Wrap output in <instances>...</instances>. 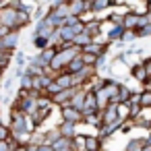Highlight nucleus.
Returning a JSON list of instances; mask_svg holds the SVG:
<instances>
[{"instance_id":"nucleus-1","label":"nucleus","mask_w":151,"mask_h":151,"mask_svg":"<svg viewBox=\"0 0 151 151\" xmlns=\"http://www.w3.org/2000/svg\"><path fill=\"white\" fill-rule=\"evenodd\" d=\"M0 25L6 31H19L17 29V11L9 2H0Z\"/></svg>"},{"instance_id":"nucleus-2","label":"nucleus","mask_w":151,"mask_h":151,"mask_svg":"<svg viewBox=\"0 0 151 151\" xmlns=\"http://www.w3.org/2000/svg\"><path fill=\"white\" fill-rule=\"evenodd\" d=\"M19 42H21L19 31H9V33H4L2 37H0V52H4V54H15Z\"/></svg>"},{"instance_id":"nucleus-3","label":"nucleus","mask_w":151,"mask_h":151,"mask_svg":"<svg viewBox=\"0 0 151 151\" xmlns=\"http://www.w3.org/2000/svg\"><path fill=\"white\" fill-rule=\"evenodd\" d=\"M99 112V106H97V95H95V91H91V89H87V93H85V104H83V116H89V114H97Z\"/></svg>"},{"instance_id":"nucleus-4","label":"nucleus","mask_w":151,"mask_h":151,"mask_svg":"<svg viewBox=\"0 0 151 151\" xmlns=\"http://www.w3.org/2000/svg\"><path fill=\"white\" fill-rule=\"evenodd\" d=\"M60 116H62V122H70V124H77V126L83 122V114H81L79 110L70 108V106L60 108Z\"/></svg>"},{"instance_id":"nucleus-5","label":"nucleus","mask_w":151,"mask_h":151,"mask_svg":"<svg viewBox=\"0 0 151 151\" xmlns=\"http://www.w3.org/2000/svg\"><path fill=\"white\" fill-rule=\"evenodd\" d=\"M126 122H120V120H116L114 124H101L99 128H97V137L101 139V141H106V139H110L114 132H120V128L124 126Z\"/></svg>"},{"instance_id":"nucleus-6","label":"nucleus","mask_w":151,"mask_h":151,"mask_svg":"<svg viewBox=\"0 0 151 151\" xmlns=\"http://www.w3.org/2000/svg\"><path fill=\"white\" fill-rule=\"evenodd\" d=\"M130 77H134V81H139V83H147V81H149L143 60H139V62H134V64L130 66Z\"/></svg>"},{"instance_id":"nucleus-7","label":"nucleus","mask_w":151,"mask_h":151,"mask_svg":"<svg viewBox=\"0 0 151 151\" xmlns=\"http://www.w3.org/2000/svg\"><path fill=\"white\" fill-rule=\"evenodd\" d=\"M116 106H118V104H110L106 110L99 112V114H101V124H114V122L118 120V110H116Z\"/></svg>"},{"instance_id":"nucleus-8","label":"nucleus","mask_w":151,"mask_h":151,"mask_svg":"<svg viewBox=\"0 0 151 151\" xmlns=\"http://www.w3.org/2000/svg\"><path fill=\"white\" fill-rule=\"evenodd\" d=\"M85 151H104V141L97 134H85Z\"/></svg>"},{"instance_id":"nucleus-9","label":"nucleus","mask_w":151,"mask_h":151,"mask_svg":"<svg viewBox=\"0 0 151 151\" xmlns=\"http://www.w3.org/2000/svg\"><path fill=\"white\" fill-rule=\"evenodd\" d=\"M52 108H54V106H50V108H37V110H35V114L31 116L33 124H35V126H42V124L52 116Z\"/></svg>"},{"instance_id":"nucleus-10","label":"nucleus","mask_w":151,"mask_h":151,"mask_svg":"<svg viewBox=\"0 0 151 151\" xmlns=\"http://www.w3.org/2000/svg\"><path fill=\"white\" fill-rule=\"evenodd\" d=\"M54 81L58 83V87H60L62 91H66V89H75V85H73V75H68V73L54 75Z\"/></svg>"},{"instance_id":"nucleus-11","label":"nucleus","mask_w":151,"mask_h":151,"mask_svg":"<svg viewBox=\"0 0 151 151\" xmlns=\"http://www.w3.org/2000/svg\"><path fill=\"white\" fill-rule=\"evenodd\" d=\"M141 19H143V17H139V15H134V13H128V15L124 17V29H126V31H137L139 25H141Z\"/></svg>"},{"instance_id":"nucleus-12","label":"nucleus","mask_w":151,"mask_h":151,"mask_svg":"<svg viewBox=\"0 0 151 151\" xmlns=\"http://www.w3.org/2000/svg\"><path fill=\"white\" fill-rule=\"evenodd\" d=\"M58 128H60V134H62L64 139H70V141L79 134V132H77V124H70V122H60Z\"/></svg>"},{"instance_id":"nucleus-13","label":"nucleus","mask_w":151,"mask_h":151,"mask_svg":"<svg viewBox=\"0 0 151 151\" xmlns=\"http://www.w3.org/2000/svg\"><path fill=\"white\" fill-rule=\"evenodd\" d=\"M130 95H132V89H130L128 85L120 83V85H118V95H116V101H118V104H128V101H130Z\"/></svg>"},{"instance_id":"nucleus-14","label":"nucleus","mask_w":151,"mask_h":151,"mask_svg":"<svg viewBox=\"0 0 151 151\" xmlns=\"http://www.w3.org/2000/svg\"><path fill=\"white\" fill-rule=\"evenodd\" d=\"M85 93H87V89H77V91H75V95H73V99H70V108H75V110L83 112V104H85Z\"/></svg>"},{"instance_id":"nucleus-15","label":"nucleus","mask_w":151,"mask_h":151,"mask_svg":"<svg viewBox=\"0 0 151 151\" xmlns=\"http://www.w3.org/2000/svg\"><path fill=\"white\" fill-rule=\"evenodd\" d=\"M33 21V15L27 13V11H17V29H23L27 25H31Z\"/></svg>"},{"instance_id":"nucleus-16","label":"nucleus","mask_w":151,"mask_h":151,"mask_svg":"<svg viewBox=\"0 0 151 151\" xmlns=\"http://www.w3.org/2000/svg\"><path fill=\"white\" fill-rule=\"evenodd\" d=\"M83 68H85V64H83L81 56H77V58H75V60H73V62H70L66 68H64V73H68V75H73V77H75V75H79Z\"/></svg>"},{"instance_id":"nucleus-17","label":"nucleus","mask_w":151,"mask_h":151,"mask_svg":"<svg viewBox=\"0 0 151 151\" xmlns=\"http://www.w3.org/2000/svg\"><path fill=\"white\" fill-rule=\"evenodd\" d=\"M110 9H112V0H93V9H91V11H93L95 15H99L101 11L112 13Z\"/></svg>"},{"instance_id":"nucleus-18","label":"nucleus","mask_w":151,"mask_h":151,"mask_svg":"<svg viewBox=\"0 0 151 151\" xmlns=\"http://www.w3.org/2000/svg\"><path fill=\"white\" fill-rule=\"evenodd\" d=\"M31 44L35 46L37 54L44 52L46 48H50V40H48V37H42V35H33V37H31Z\"/></svg>"},{"instance_id":"nucleus-19","label":"nucleus","mask_w":151,"mask_h":151,"mask_svg":"<svg viewBox=\"0 0 151 151\" xmlns=\"http://www.w3.org/2000/svg\"><path fill=\"white\" fill-rule=\"evenodd\" d=\"M52 149H54V151H70V149H73V141H70V139L60 137V139L52 145Z\"/></svg>"},{"instance_id":"nucleus-20","label":"nucleus","mask_w":151,"mask_h":151,"mask_svg":"<svg viewBox=\"0 0 151 151\" xmlns=\"http://www.w3.org/2000/svg\"><path fill=\"white\" fill-rule=\"evenodd\" d=\"M116 110H118V120L120 122H128L130 120V108H128V104H118Z\"/></svg>"},{"instance_id":"nucleus-21","label":"nucleus","mask_w":151,"mask_h":151,"mask_svg":"<svg viewBox=\"0 0 151 151\" xmlns=\"http://www.w3.org/2000/svg\"><path fill=\"white\" fill-rule=\"evenodd\" d=\"M145 145H147V141H145V139H130L124 151H143V147H145Z\"/></svg>"},{"instance_id":"nucleus-22","label":"nucleus","mask_w":151,"mask_h":151,"mask_svg":"<svg viewBox=\"0 0 151 151\" xmlns=\"http://www.w3.org/2000/svg\"><path fill=\"white\" fill-rule=\"evenodd\" d=\"M73 44H75L77 48H81V50H83L85 46H89V44H93V37H89V35H87V33L83 31L81 35H77V37H75V42H73Z\"/></svg>"},{"instance_id":"nucleus-23","label":"nucleus","mask_w":151,"mask_h":151,"mask_svg":"<svg viewBox=\"0 0 151 151\" xmlns=\"http://www.w3.org/2000/svg\"><path fill=\"white\" fill-rule=\"evenodd\" d=\"M13 60H15V66H17V68H25V66L29 64V58H27L23 52H19V50L13 54Z\"/></svg>"},{"instance_id":"nucleus-24","label":"nucleus","mask_w":151,"mask_h":151,"mask_svg":"<svg viewBox=\"0 0 151 151\" xmlns=\"http://www.w3.org/2000/svg\"><path fill=\"white\" fill-rule=\"evenodd\" d=\"M83 122H85V124H91V126H95V128H99V126H101V114L97 112V114L83 116Z\"/></svg>"},{"instance_id":"nucleus-25","label":"nucleus","mask_w":151,"mask_h":151,"mask_svg":"<svg viewBox=\"0 0 151 151\" xmlns=\"http://www.w3.org/2000/svg\"><path fill=\"white\" fill-rule=\"evenodd\" d=\"M141 108L143 110H151V89H143L141 91Z\"/></svg>"},{"instance_id":"nucleus-26","label":"nucleus","mask_w":151,"mask_h":151,"mask_svg":"<svg viewBox=\"0 0 151 151\" xmlns=\"http://www.w3.org/2000/svg\"><path fill=\"white\" fill-rule=\"evenodd\" d=\"M11 137H13V130H11V126L0 122V141H11Z\"/></svg>"},{"instance_id":"nucleus-27","label":"nucleus","mask_w":151,"mask_h":151,"mask_svg":"<svg viewBox=\"0 0 151 151\" xmlns=\"http://www.w3.org/2000/svg\"><path fill=\"white\" fill-rule=\"evenodd\" d=\"M81 60H83L85 66H93L95 68V64H97V56H93V54H83L81 52Z\"/></svg>"},{"instance_id":"nucleus-28","label":"nucleus","mask_w":151,"mask_h":151,"mask_svg":"<svg viewBox=\"0 0 151 151\" xmlns=\"http://www.w3.org/2000/svg\"><path fill=\"white\" fill-rule=\"evenodd\" d=\"M134 40H137V33H134V31H124V35H122V40H120V42L126 46L128 42H134Z\"/></svg>"},{"instance_id":"nucleus-29","label":"nucleus","mask_w":151,"mask_h":151,"mask_svg":"<svg viewBox=\"0 0 151 151\" xmlns=\"http://www.w3.org/2000/svg\"><path fill=\"white\" fill-rule=\"evenodd\" d=\"M128 104H130V106H141V91H132Z\"/></svg>"},{"instance_id":"nucleus-30","label":"nucleus","mask_w":151,"mask_h":151,"mask_svg":"<svg viewBox=\"0 0 151 151\" xmlns=\"http://www.w3.org/2000/svg\"><path fill=\"white\" fill-rule=\"evenodd\" d=\"M81 23V17H73V15H68V19H66V27H75V25H79Z\"/></svg>"},{"instance_id":"nucleus-31","label":"nucleus","mask_w":151,"mask_h":151,"mask_svg":"<svg viewBox=\"0 0 151 151\" xmlns=\"http://www.w3.org/2000/svg\"><path fill=\"white\" fill-rule=\"evenodd\" d=\"M143 64H145V70H147V77L151 79V58H147V60H143Z\"/></svg>"},{"instance_id":"nucleus-32","label":"nucleus","mask_w":151,"mask_h":151,"mask_svg":"<svg viewBox=\"0 0 151 151\" xmlns=\"http://www.w3.org/2000/svg\"><path fill=\"white\" fill-rule=\"evenodd\" d=\"M0 151H11V143L9 141H0Z\"/></svg>"},{"instance_id":"nucleus-33","label":"nucleus","mask_w":151,"mask_h":151,"mask_svg":"<svg viewBox=\"0 0 151 151\" xmlns=\"http://www.w3.org/2000/svg\"><path fill=\"white\" fill-rule=\"evenodd\" d=\"M37 151H54V149H52V145H40Z\"/></svg>"},{"instance_id":"nucleus-34","label":"nucleus","mask_w":151,"mask_h":151,"mask_svg":"<svg viewBox=\"0 0 151 151\" xmlns=\"http://www.w3.org/2000/svg\"><path fill=\"white\" fill-rule=\"evenodd\" d=\"M11 85H13V79H6V81H4V85H2V87H4V89H6V91H9V89H11Z\"/></svg>"},{"instance_id":"nucleus-35","label":"nucleus","mask_w":151,"mask_h":151,"mask_svg":"<svg viewBox=\"0 0 151 151\" xmlns=\"http://www.w3.org/2000/svg\"><path fill=\"white\" fill-rule=\"evenodd\" d=\"M13 151H29V149H27V145H19V147L13 149Z\"/></svg>"},{"instance_id":"nucleus-36","label":"nucleus","mask_w":151,"mask_h":151,"mask_svg":"<svg viewBox=\"0 0 151 151\" xmlns=\"http://www.w3.org/2000/svg\"><path fill=\"white\" fill-rule=\"evenodd\" d=\"M147 15H151V0H147Z\"/></svg>"},{"instance_id":"nucleus-37","label":"nucleus","mask_w":151,"mask_h":151,"mask_svg":"<svg viewBox=\"0 0 151 151\" xmlns=\"http://www.w3.org/2000/svg\"><path fill=\"white\" fill-rule=\"evenodd\" d=\"M4 33H9V31H6V29H4V27H2V25H0V37H2V35H4Z\"/></svg>"},{"instance_id":"nucleus-38","label":"nucleus","mask_w":151,"mask_h":151,"mask_svg":"<svg viewBox=\"0 0 151 151\" xmlns=\"http://www.w3.org/2000/svg\"><path fill=\"white\" fill-rule=\"evenodd\" d=\"M149 137H151V130H149Z\"/></svg>"},{"instance_id":"nucleus-39","label":"nucleus","mask_w":151,"mask_h":151,"mask_svg":"<svg viewBox=\"0 0 151 151\" xmlns=\"http://www.w3.org/2000/svg\"><path fill=\"white\" fill-rule=\"evenodd\" d=\"M0 89H2V85H0Z\"/></svg>"}]
</instances>
